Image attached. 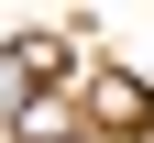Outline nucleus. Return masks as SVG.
<instances>
[{
	"label": "nucleus",
	"mask_w": 154,
	"mask_h": 143,
	"mask_svg": "<svg viewBox=\"0 0 154 143\" xmlns=\"http://www.w3.org/2000/svg\"><path fill=\"white\" fill-rule=\"evenodd\" d=\"M0 143H22V110H0Z\"/></svg>",
	"instance_id": "20e7f679"
},
{
	"label": "nucleus",
	"mask_w": 154,
	"mask_h": 143,
	"mask_svg": "<svg viewBox=\"0 0 154 143\" xmlns=\"http://www.w3.org/2000/svg\"><path fill=\"white\" fill-rule=\"evenodd\" d=\"M22 88H33V66H22V44H0V110H22Z\"/></svg>",
	"instance_id": "7ed1b4c3"
},
{
	"label": "nucleus",
	"mask_w": 154,
	"mask_h": 143,
	"mask_svg": "<svg viewBox=\"0 0 154 143\" xmlns=\"http://www.w3.org/2000/svg\"><path fill=\"white\" fill-rule=\"evenodd\" d=\"M66 132H77L66 99H22V143H66Z\"/></svg>",
	"instance_id": "f03ea898"
},
{
	"label": "nucleus",
	"mask_w": 154,
	"mask_h": 143,
	"mask_svg": "<svg viewBox=\"0 0 154 143\" xmlns=\"http://www.w3.org/2000/svg\"><path fill=\"white\" fill-rule=\"evenodd\" d=\"M88 110H99V121H121V132H154V88H143V77H121V66L88 88Z\"/></svg>",
	"instance_id": "f257e3e1"
}]
</instances>
